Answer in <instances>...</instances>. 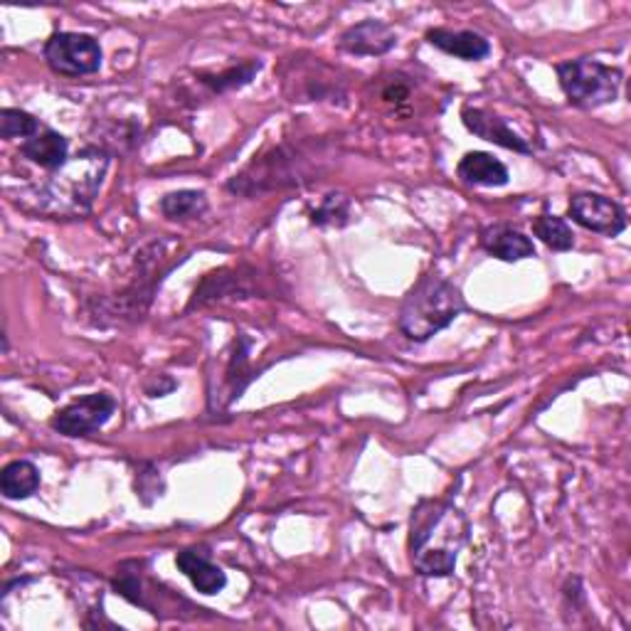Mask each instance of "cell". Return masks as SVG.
Returning <instances> with one entry per match:
<instances>
[{
	"label": "cell",
	"mask_w": 631,
	"mask_h": 631,
	"mask_svg": "<svg viewBox=\"0 0 631 631\" xmlns=\"http://www.w3.org/2000/svg\"><path fill=\"white\" fill-rule=\"evenodd\" d=\"M397 45L395 30L383 20H363V23L348 28L338 40V48L356 58H380Z\"/></svg>",
	"instance_id": "cell-9"
},
{
	"label": "cell",
	"mask_w": 631,
	"mask_h": 631,
	"mask_svg": "<svg viewBox=\"0 0 631 631\" xmlns=\"http://www.w3.org/2000/svg\"><path fill=\"white\" fill-rule=\"evenodd\" d=\"M481 247L501 262H520L536 257L533 240L511 225H489L481 232Z\"/></svg>",
	"instance_id": "cell-12"
},
{
	"label": "cell",
	"mask_w": 631,
	"mask_h": 631,
	"mask_svg": "<svg viewBox=\"0 0 631 631\" xmlns=\"http://www.w3.org/2000/svg\"><path fill=\"white\" fill-rule=\"evenodd\" d=\"M461 121L474 136H479L489 143H496V146L516 151V153H530V143L516 134V131L506 124V119H501L498 114L489 112V109H479V106H464L461 109Z\"/></svg>",
	"instance_id": "cell-8"
},
{
	"label": "cell",
	"mask_w": 631,
	"mask_h": 631,
	"mask_svg": "<svg viewBox=\"0 0 631 631\" xmlns=\"http://www.w3.org/2000/svg\"><path fill=\"white\" fill-rule=\"evenodd\" d=\"M20 156L40 169L58 173L70 163V141L52 129L42 126L35 136L20 143Z\"/></svg>",
	"instance_id": "cell-10"
},
{
	"label": "cell",
	"mask_w": 631,
	"mask_h": 631,
	"mask_svg": "<svg viewBox=\"0 0 631 631\" xmlns=\"http://www.w3.org/2000/svg\"><path fill=\"white\" fill-rule=\"evenodd\" d=\"M45 62L54 74L86 77L102 70L104 52L96 38L84 32H54L45 42Z\"/></svg>",
	"instance_id": "cell-5"
},
{
	"label": "cell",
	"mask_w": 631,
	"mask_h": 631,
	"mask_svg": "<svg viewBox=\"0 0 631 631\" xmlns=\"http://www.w3.org/2000/svg\"><path fill=\"white\" fill-rule=\"evenodd\" d=\"M533 235L542 242V245L556 252H568L574 247V235H572L570 225L556 215H548V213L538 215L533 220Z\"/></svg>",
	"instance_id": "cell-16"
},
{
	"label": "cell",
	"mask_w": 631,
	"mask_h": 631,
	"mask_svg": "<svg viewBox=\"0 0 631 631\" xmlns=\"http://www.w3.org/2000/svg\"><path fill=\"white\" fill-rule=\"evenodd\" d=\"M350 210L353 205L346 195H326L324 203L312 210V223L318 227H346Z\"/></svg>",
	"instance_id": "cell-20"
},
{
	"label": "cell",
	"mask_w": 631,
	"mask_h": 631,
	"mask_svg": "<svg viewBox=\"0 0 631 631\" xmlns=\"http://www.w3.org/2000/svg\"><path fill=\"white\" fill-rule=\"evenodd\" d=\"M568 215L584 230L597 235L619 237L627 230V213L617 201L600 193H578L570 197Z\"/></svg>",
	"instance_id": "cell-7"
},
{
	"label": "cell",
	"mask_w": 631,
	"mask_h": 631,
	"mask_svg": "<svg viewBox=\"0 0 631 631\" xmlns=\"http://www.w3.org/2000/svg\"><path fill=\"white\" fill-rule=\"evenodd\" d=\"M207 210V197L201 191H175L161 201V213L169 220H193Z\"/></svg>",
	"instance_id": "cell-17"
},
{
	"label": "cell",
	"mask_w": 631,
	"mask_h": 631,
	"mask_svg": "<svg viewBox=\"0 0 631 631\" xmlns=\"http://www.w3.org/2000/svg\"><path fill=\"white\" fill-rule=\"evenodd\" d=\"M336 161L330 141H298L282 143L264 156L254 159L245 171H240L227 183V191L235 195H262L284 191V187H302L318 181L320 173Z\"/></svg>",
	"instance_id": "cell-1"
},
{
	"label": "cell",
	"mask_w": 631,
	"mask_h": 631,
	"mask_svg": "<svg viewBox=\"0 0 631 631\" xmlns=\"http://www.w3.org/2000/svg\"><path fill=\"white\" fill-rule=\"evenodd\" d=\"M407 99H409V84L403 80H395L383 90V102L387 104H405Z\"/></svg>",
	"instance_id": "cell-22"
},
{
	"label": "cell",
	"mask_w": 631,
	"mask_h": 631,
	"mask_svg": "<svg viewBox=\"0 0 631 631\" xmlns=\"http://www.w3.org/2000/svg\"><path fill=\"white\" fill-rule=\"evenodd\" d=\"M556 72L560 90L568 96V102L572 106L584 109V112L614 104L624 82L622 70L597 60L560 62Z\"/></svg>",
	"instance_id": "cell-4"
},
{
	"label": "cell",
	"mask_w": 631,
	"mask_h": 631,
	"mask_svg": "<svg viewBox=\"0 0 631 631\" xmlns=\"http://www.w3.org/2000/svg\"><path fill=\"white\" fill-rule=\"evenodd\" d=\"M250 346H252V340L247 336H240L237 340V350L232 353V358H230V368H227V385H230V397H227V403H235L242 397V393H245V383H242L240 378L242 375H247L250 380L257 378V373L250 370Z\"/></svg>",
	"instance_id": "cell-19"
},
{
	"label": "cell",
	"mask_w": 631,
	"mask_h": 631,
	"mask_svg": "<svg viewBox=\"0 0 631 631\" xmlns=\"http://www.w3.org/2000/svg\"><path fill=\"white\" fill-rule=\"evenodd\" d=\"M457 175L467 185L479 187H501L511 181V173H508L506 165L484 151L467 153L457 165Z\"/></svg>",
	"instance_id": "cell-13"
},
{
	"label": "cell",
	"mask_w": 631,
	"mask_h": 631,
	"mask_svg": "<svg viewBox=\"0 0 631 631\" xmlns=\"http://www.w3.org/2000/svg\"><path fill=\"white\" fill-rule=\"evenodd\" d=\"M40 469L28 459L10 461L8 467L0 471V493L8 501H26L40 489Z\"/></svg>",
	"instance_id": "cell-15"
},
{
	"label": "cell",
	"mask_w": 631,
	"mask_h": 631,
	"mask_svg": "<svg viewBox=\"0 0 631 631\" xmlns=\"http://www.w3.org/2000/svg\"><path fill=\"white\" fill-rule=\"evenodd\" d=\"M116 413V400L109 393H92L60 409L52 419V429L64 437H86L102 429Z\"/></svg>",
	"instance_id": "cell-6"
},
{
	"label": "cell",
	"mask_w": 631,
	"mask_h": 631,
	"mask_svg": "<svg viewBox=\"0 0 631 631\" xmlns=\"http://www.w3.org/2000/svg\"><path fill=\"white\" fill-rule=\"evenodd\" d=\"M464 312H467V302H464L459 286L445 276L429 274L405 296L397 326L409 340L425 343L439 330L449 328Z\"/></svg>",
	"instance_id": "cell-3"
},
{
	"label": "cell",
	"mask_w": 631,
	"mask_h": 631,
	"mask_svg": "<svg viewBox=\"0 0 631 631\" xmlns=\"http://www.w3.org/2000/svg\"><path fill=\"white\" fill-rule=\"evenodd\" d=\"M42 129L40 121L23 109H3L0 112V139H30Z\"/></svg>",
	"instance_id": "cell-21"
},
{
	"label": "cell",
	"mask_w": 631,
	"mask_h": 631,
	"mask_svg": "<svg viewBox=\"0 0 631 631\" xmlns=\"http://www.w3.org/2000/svg\"><path fill=\"white\" fill-rule=\"evenodd\" d=\"M262 70V62H242L237 68H230L225 72L217 74H201V82L210 90L223 94V92H232V90H242V86L250 84L257 72Z\"/></svg>",
	"instance_id": "cell-18"
},
{
	"label": "cell",
	"mask_w": 631,
	"mask_h": 631,
	"mask_svg": "<svg viewBox=\"0 0 631 631\" xmlns=\"http://www.w3.org/2000/svg\"><path fill=\"white\" fill-rule=\"evenodd\" d=\"M175 564L185 574L187 580L193 582L197 592L203 594H217L225 590L227 574L217 568V564L210 562L203 552L197 550H183L175 556Z\"/></svg>",
	"instance_id": "cell-14"
},
{
	"label": "cell",
	"mask_w": 631,
	"mask_h": 631,
	"mask_svg": "<svg viewBox=\"0 0 631 631\" xmlns=\"http://www.w3.org/2000/svg\"><path fill=\"white\" fill-rule=\"evenodd\" d=\"M427 42L431 48H437L441 52L451 54V58H459L467 62H479L491 54V42L484 35H479V32H471V30L435 28L427 32Z\"/></svg>",
	"instance_id": "cell-11"
},
{
	"label": "cell",
	"mask_w": 631,
	"mask_h": 631,
	"mask_svg": "<svg viewBox=\"0 0 631 631\" xmlns=\"http://www.w3.org/2000/svg\"><path fill=\"white\" fill-rule=\"evenodd\" d=\"M467 518L447 501H419L409 518V556L423 578H449L467 542Z\"/></svg>",
	"instance_id": "cell-2"
}]
</instances>
